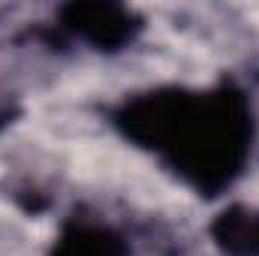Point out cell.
Here are the masks:
<instances>
[{
  "label": "cell",
  "instance_id": "cell-4",
  "mask_svg": "<svg viewBox=\"0 0 259 256\" xmlns=\"http://www.w3.org/2000/svg\"><path fill=\"white\" fill-rule=\"evenodd\" d=\"M52 256H127L124 241L103 226H72Z\"/></svg>",
  "mask_w": 259,
  "mask_h": 256
},
{
  "label": "cell",
  "instance_id": "cell-3",
  "mask_svg": "<svg viewBox=\"0 0 259 256\" xmlns=\"http://www.w3.org/2000/svg\"><path fill=\"white\" fill-rule=\"evenodd\" d=\"M217 244L235 256H259V208L232 205L211 226Z\"/></svg>",
  "mask_w": 259,
  "mask_h": 256
},
{
  "label": "cell",
  "instance_id": "cell-1",
  "mask_svg": "<svg viewBox=\"0 0 259 256\" xmlns=\"http://www.w3.org/2000/svg\"><path fill=\"white\" fill-rule=\"evenodd\" d=\"M118 124L133 142L163 154L196 190H223L244 166L253 139V118L232 88L211 94L154 91L130 100Z\"/></svg>",
  "mask_w": 259,
  "mask_h": 256
},
{
  "label": "cell",
  "instance_id": "cell-2",
  "mask_svg": "<svg viewBox=\"0 0 259 256\" xmlns=\"http://www.w3.org/2000/svg\"><path fill=\"white\" fill-rule=\"evenodd\" d=\"M64 24L97 49H121L139 30L136 15L118 3H69L64 9Z\"/></svg>",
  "mask_w": 259,
  "mask_h": 256
}]
</instances>
